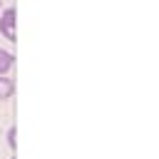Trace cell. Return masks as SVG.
<instances>
[{
	"label": "cell",
	"instance_id": "3957f363",
	"mask_svg": "<svg viewBox=\"0 0 159 159\" xmlns=\"http://www.w3.org/2000/svg\"><path fill=\"white\" fill-rule=\"evenodd\" d=\"M15 94V82L10 77H0V102L2 99H10Z\"/></svg>",
	"mask_w": 159,
	"mask_h": 159
},
{
	"label": "cell",
	"instance_id": "7a4b0ae2",
	"mask_svg": "<svg viewBox=\"0 0 159 159\" xmlns=\"http://www.w3.org/2000/svg\"><path fill=\"white\" fill-rule=\"evenodd\" d=\"M12 65H15V55L10 50L0 47V77H7V72L12 70Z\"/></svg>",
	"mask_w": 159,
	"mask_h": 159
},
{
	"label": "cell",
	"instance_id": "6da1fadb",
	"mask_svg": "<svg viewBox=\"0 0 159 159\" xmlns=\"http://www.w3.org/2000/svg\"><path fill=\"white\" fill-rule=\"evenodd\" d=\"M0 35L7 42L17 40V35H15V5H5L2 7V12H0Z\"/></svg>",
	"mask_w": 159,
	"mask_h": 159
},
{
	"label": "cell",
	"instance_id": "5b68a950",
	"mask_svg": "<svg viewBox=\"0 0 159 159\" xmlns=\"http://www.w3.org/2000/svg\"><path fill=\"white\" fill-rule=\"evenodd\" d=\"M0 12H2V0H0Z\"/></svg>",
	"mask_w": 159,
	"mask_h": 159
},
{
	"label": "cell",
	"instance_id": "277c9868",
	"mask_svg": "<svg viewBox=\"0 0 159 159\" xmlns=\"http://www.w3.org/2000/svg\"><path fill=\"white\" fill-rule=\"evenodd\" d=\"M15 134H17V129H15V127H10V129H7V134H5V139H7V147H10L12 152L17 149V137H15Z\"/></svg>",
	"mask_w": 159,
	"mask_h": 159
},
{
	"label": "cell",
	"instance_id": "8992f818",
	"mask_svg": "<svg viewBox=\"0 0 159 159\" xmlns=\"http://www.w3.org/2000/svg\"><path fill=\"white\" fill-rule=\"evenodd\" d=\"M12 159H15V157H12Z\"/></svg>",
	"mask_w": 159,
	"mask_h": 159
}]
</instances>
